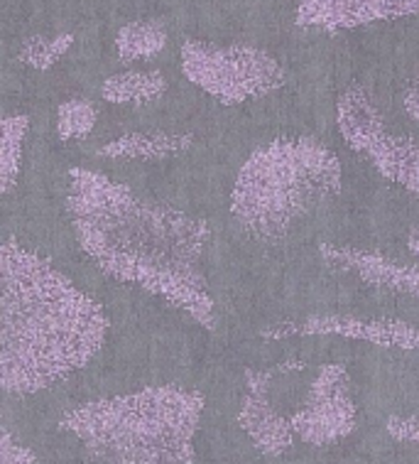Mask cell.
Instances as JSON below:
<instances>
[{
  "mask_svg": "<svg viewBox=\"0 0 419 464\" xmlns=\"http://www.w3.org/2000/svg\"><path fill=\"white\" fill-rule=\"evenodd\" d=\"M292 428L297 438L309 445H331L356 430V403L348 389V372L341 363L319 369L309 396L292 415Z\"/></svg>",
  "mask_w": 419,
  "mask_h": 464,
  "instance_id": "7",
  "label": "cell"
},
{
  "mask_svg": "<svg viewBox=\"0 0 419 464\" xmlns=\"http://www.w3.org/2000/svg\"><path fill=\"white\" fill-rule=\"evenodd\" d=\"M167 44V33L159 23H128L118 30L116 34V52L118 60L123 64L138 60H150L155 54L165 50Z\"/></svg>",
  "mask_w": 419,
  "mask_h": 464,
  "instance_id": "14",
  "label": "cell"
},
{
  "mask_svg": "<svg viewBox=\"0 0 419 464\" xmlns=\"http://www.w3.org/2000/svg\"><path fill=\"white\" fill-rule=\"evenodd\" d=\"M0 442H3V448H0V464H34V459H37L33 450L15 445L13 435L8 430L3 432Z\"/></svg>",
  "mask_w": 419,
  "mask_h": 464,
  "instance_id": "19",
  "label": "cell"
},
{
  "mask_svg": "<svg viewBox=\"0 0 419 464\" xmlns=\"http://www.w3.org/2000/svg\"><path fill=\"white\" fill-rule=\"evenodd\" d=\"M386 430L393 435L395 440L403 442H419V418L417 415H393L386 422Z\"/></svg>",
  "mask_w": 419,
  "mask_h": 464,
  "instance_id": "18",
  "label": "cell"
},
{
  "mask_svg": "<svg viewBox=\"0 0 419 464\" xmlns=\"http://www.w3.org/2000/svg\"><path fill=\"white\" fill-rule=\"evenodd\" d=\"M403 106L410 119L419 121V82H412V84L405 89Z\"/></svg>",
  "mask_w": 419,
  "mask_h": 464,
  "instance_id": "20",
  "label": "cell"
},
{
  "mask_svg": "<svg viewBox=\"0 0 419 464\" xmlns=\"http://www.w3.org/2000/svg\"><path fill=\"white\" fill-rule=\"evenodd\" d=\"M185 76L216 102L245 103L268 96L285 84V72L275 57L252 44H216L186 40L182 44Z\"/></svg>",
  "mask_w": 419,
  "mask_h": 464,
  "instance_id": "5",
  "label": "cell"
},
{
  "mask_svg": "<svg viewBox=\"0 0 419 464\" xmlns=\"http://www.w3.org/2000/svg\"><path fill=\"white\" fill-rule=\"evenodd\" d=\"M167 89V82L159 72H123L109 76L101 86L103 102L118 106H143L157 102Z\"/></svg>",
  "mask_w": 419,
  "mask_h": 464,
  "instance_id": "13",
  "label": "cell"
},
{
  "mask_svg": "<svg viewBox=\"0 0 419 464\" xmlns=\"http://www.w3.org/2000/svg\"><path fill=\"white\" fill-rule=\"evenodd\" d=\"M407 244H410V251H412V254L419 256V227H417V228H412L410 241H407Z\"/></svg>",
  "mask_w": 419,
  "mask_h": 464,
  "instance_id": "21",
  "label": "cell"
},
{
  "mask_svg": "<svg viewBox=\"0 0 419 464\" xmlns=\"http://www.w3.org/2000/svg\"><path fill=\"white\" fill-rule=\"evenodd\" d=\"M74 43V34H57V37H30L23 43L17 60L33 69H50L59 57H64Z\"/></svg>",
  "mask_w": 419,
  "mask_h": 464,
  "instance_id": "17",
  "label": "cell"
},
{
  "mask_svg": "<svg viewBox=\"0 0 419 464\" xmlns=\"http://www.w3.org/2000/svg\"><path fill=\"white\" fill-rule=\"evenodd\" d=\"M69 178V214L91 261L214 330V300L202 273L209 227L91 169H71Z\"/></svg>",
  "mask_w": 419,
  "mask_h": 464,
  "instance_id": "1",
  "label": "cell"
},
{
  "mask_svg": "<svg viewBox=\"0 0 419 464\" xmlns=\"http://www.w3.org/2000/svg\"><path fill=\"white\" fill-rule=\"evenodd\" d=\"M419 13V0H300V27L348 30Z\"/></svg>",
  "mask_w": 419,
  "mask_h": 464,
  "instance_id": "8",
  "label": "cell"
},
{
  "mask_svg": "<svg viewBox=\"0 0 419 464\" xmlns=\"http://www.w3.org/2000/svg\"><path fill=\"white\" fill-rule=\"evenodd\" d=\"M336 123L346 143L363 152L383 178L419 197V140L390 133L368 92L348 89L338 99Z\"/></svg>",
  "mask_w": 419,
  "mask_h": 464,
  "instance_id": "6",
  "label": "cell"
},
{
  "mask_svg": "<svg viewBox=\"0 0 419 464\" xmlns=\"http://www.w3.org/2000/svg\"><path fill=\"white\" fill-rule=\"evenodd\" d=\"M0 383L33 396L84 369L101 352L109 320L47 258L8 241L0 251Z\"/></svg>",
  "mask_w": 419,
  "mask_h": 464,
  "instance_id": "2",
  "label": "cell"
},
{
  "mask_svg": "<svg viewBox=\"0 0 419 464\" xmlns=\"http://www.w3.org/2000/svg\"><path fill=\"white\" fill-rule=\"evenodd\" d=\"M204 396L152 386L71 408L59 428L106 464H194Z\"/></svg>",
  "mask_w": 419,
  "mask_h": 464,
  "instance_id": "3",
  "label": "cell"
},
{
  "mask_svg": "<svg viewBox=\"0 0 419 464\" xmlns=\"http://www.w3.org/2000/svg\"><path fill=\"white\" fill-rule=\"evenodd\" d=\"M275 376L277 369L245 373L248 396H245L241 413H238V425L248 432L252 445L268 457H280L297 438V432L292 428V418L280 415L270 403V383H272Z\"/></svg>",
  "mask_w": 419,
  "mask_h": 464,
  "instance_id": "9",
  "label": "cell"
},
{
  "mask_svg": "<svg viewBox=\"0 0 419 464\" xmlns=\"http://www.w3.org/2000/svg\"><path fill=\"white\" fill-rule=\"evenodd\" d=\"M27 133L25 116H13L3 121V140H0V168H3V192L8 195L17 182L20 158H23V138Z\"/></svg>",
  "mask_w": 419,
  "mask_h": 464,
  "instance_id": "15",
  "label": "cell"
},
{
  "mask_svg": "<svg viewBox=\"0 0 419 464\" xmlns=\"http://www.w3.org/2000/svg\"><path fill=\"white\" fill-rule=\"evenodd\" d=\"M321 256L334 266L358 273L363 280H368L373 285L419 295V268L387 261L383 256L366 254L358 248H338V246H321Z\"/></svg>",
  "mask_w": 419,
  "mask_h": 464,
  "instance_id": "11",
  "label": "cell"
},
{
  "mask_svg": "<svg viewBox=\"0 0 419 464\" xmlns=\"http://www.w3.org/2000/svg\"><path fill=\"white\" fill-rule=\"evenodd\" d=\"M341 192V165L314 138H280L245 160L231 192V214L258 238H282L309 211Z\"/></svg>",
  "mask_w": 419,
  "mask_h": 464,
  "instance_id": "4",
  "label": "cell"
},
{
  "mask_svg": "<svg viewBox=\"0 0 419 464\" xmlns=\"http://www.w3.org/2000/svg\"><path fill=\"white\" fill-rule=\"evenodd\" d=\"M292 334H341L366 339L373 344L419 349V327L393 320H356V317H309L302 324H282L265 332L270 339H285Z\"/></svg>",
  "mask_w": 419,
  "mask_h": 464,
  "instance_id": "10",
  "label": "cell"
},
{
  "mask_svg": "<svg viewBox=\"0 0 419 464\" xmlns=\"http://www.w3.org/2000/svg\"><path fill=\"white\" fill-rule=\"evenodd\" d=\"M192 145V135L169 133H130L116 138L101 148L106 158H138V160H162L169 155L186 150Z\"/></svg>",
  "mask_w": 419,
  "mask_h": 464,
  "instance_id": "12",
  "label": "cell"
},
{
  "mask_svg": "<svg viewBox=\"0 0 419 464\" xmlns=\"http://www.w3.org/2000/svg\"><path fill=\"white\" fill-rule=\"evenodd\" d=\"M99 111L86 99H69L57 111V133L62 140H76L93 130Z\"/></svg>",
  "mask_w": 419,
  "mask_h": 464,
  "instance_id": "16",
  "label": "cell"
}]
</instances>
